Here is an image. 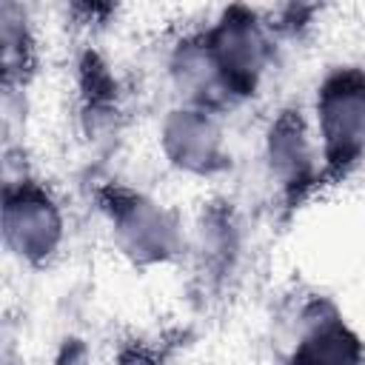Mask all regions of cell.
I'll list each match as a JSON object with an SVG mask.
<instances>
[{
    "mask_svg": "<svg viewBox=\"0 0 365 365\" xmlns=\"http://www.w3.org/2000/svg\"><path fill=\"white\" fill-rule=\"evenodd\" d=\"M325 171L342 177L365 151V71L334 68L317 97Z\"/></svg>",
    "mask_w": 365,
    "mask_h": 365,
    "instance_id": "obj_1",
    "label": "cell"
},
{
    "mask_svg": "<svg viewBox=\"0 0 365 365\" xmlns=\"http://www.w3.org/2000/svg\"><path fill=\"white\" fill-rule=\"evenodd\" d=\"M202 40L225 91L251 94L268 60V37L257 14L245 6H231L222 11L217 26L202 34Z\"/></svg>",
    "mask_w": 365,
    "mask_h": 365,
    "instance_id": "obj_2",
    "label": "cell"
},
{
    "mask_svg": "<svg viewBox=\"0 0 365 365\" xmlns=\"http://www.w3.org/2000/svg\"><path fill=\"white\" fill-rule=\"evenodd\" d=\"M6 240L26 259H43L54 251L60 214L40 185L23 182L6 191Z\"/></svg>",
    "mask_w": 365,
    "mask_h": 365,
    "instance_id": "obj_3",
    "label": "cell"
},
{
    "mask_svg": "<svg viewBox=\"0 0 365 365\" xmlns=\"http://www.w3.org/2000/svg\"><path fill=\"white\" fill-rule=\"evenodd\" d=\"M108 211L120 237V245L134 259H165L177 245V228L165 211L140 194L111 191Z\"/></svg>",
    "mask_w": 365,
    "mask_h": 365,
    "instance_id": "obj_4",
    "label": "cell"
},
{
    "mask_svg": "<svg viewBox=\"0 0 365 365\" xmlns=\"http://www.w3.org/2000/svg\"><path fill=\"white\" fill-rule=\"evenodd\" d=\"M268 157L271 171L288 191V197H297L314 182V157L305 134V123L299 111H282L268 134Z\"/></svg>",
    "mask_w": 365,
    "mask_h": 365,
    "instance_id": "obj_5",
    "label": "cell"
},
{
    "mask_svg": "<svg viewBox=\"0 0 365 365\" xmlns=\"http://www.w3.org/2000/svg\"><path fill=\"white\" fill-rule=\"evenodd\" d=\"M308 319L311 325L294 351V365H359L362 345L331 305L317 302Z\"/></svg>",
    "mask_w": 365,
    "mask_h": 365,
    "instance_id": "obj_6",
    "label": "cell"
},
{
    "mask_svg": "<svg viewBox=\"0 0 365 365\" xmlns=\"http://www.w3.org/2000/svg\"><path fill=\"white\" fill-rule=\"evenodd\" d=\"M165 148L177 165L191 171H211L222 165L220 131L205 108L174 111L165 123Z\"/></svg>",
    "mask_w": 365,
    "mask_h": 365,
    "instance_id": "obj_7",
    "label": "cell"
},
{
    "mask_svg": "<svg viewBox=\"0 0 365 365\" xmlns=\"http://www.w3.org/2000/svg\"><path fill=\"white\" fill-rule=\"evenodd\" d=\"M54 365H88V359H86V348H83L80 342L66 345L63 354H60V359H57Z\"/></svg>",
    "mask_w": 365,
    "mask_h": 365,
    "instance_id": "obj_8",
    "label": "cell"
},
{
    "mask_svg": "<svg viewBox=\"0 0 365 365\" xmlns=\"http://www.w3.org/2000/svg\"><path fill=\"white\" fill-rule=\"evenodd\" d=\"M120 365H157V359L148 354V351H140V348H131L120 356Z\"/></svg>",
    "mask_w": 365,
    "mask_h": 365,
    "instance_id": "obj_9",
    "label": "cell"
}]
</instances>
